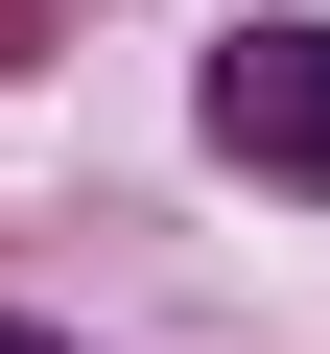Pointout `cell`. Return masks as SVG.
Listing matches in <instances>:
<instances>
[{"label": "cell", "mask_w": 330, "mask_h": 354, "mask_svg": "<svg viewBox=\"0 0 330 354\" xmlns=\"http://www.w3.org/2000/svg\"><path fill=\"white\" fill-rule=\"evenodd\" d=\"M213 142L260 189H330V24H236L213 48Z\"/></svg>", "instance_id": "6da1fadb"}, {"label": "cell", "mask_w": 330, "mask_h": 354, "mask_svg": "<svg viewBox=\"0 0 330 354\" xmlns=\"http://www.w3.org/2000/svg\"><path fill=\"white\" fill-rule=\"evenodd\" d=\"M0 354H71V330H24V307H0Z\"/></svg>", "instance_id": "7a4b0ae2"}]
</instances>
